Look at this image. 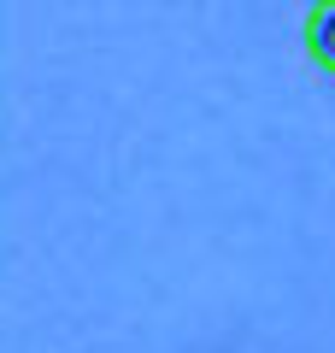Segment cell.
Listing matches in <instances>:
<instances>
[{
	"label": "cell",
	"instance_id": "cell-1",
	"mask_svg": "<svg viewBox=\"0 0 335 353\" xmlns=\"http://www.w3.org/2000/svg\"><path fill=\"white\" fill-rule=\"evenodd\" d=\"M300 41H306L312 65H318L323 77H335V0H312V6H306Z\"/></svg>",
	"mask_w": 335,
	"mask_h": 353
}]
</instances>
